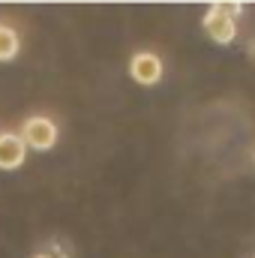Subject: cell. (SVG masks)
<instances>
[{"label":"cell","instance_id":"6da1fadb","mask_svg":"<svg viewBox=\"0 0 255 258\" xmlns=\"http://www.w3.org/2000/svg\"><path fill=\"white\" fill-rule=\"evenodd\" d=\"M240 6L237 3H216L210 6V12L204 15V30L213 42L219 45H228L234 36H237V24H234V12Z\"/></svg>","mask_w":255,"mask_h":258},{"label":"cell","instance_id":"7a4b0ae2","mask_svg":"<svg viewBox=\"0 0 255 258\" xmlns=\"http://www.w3.org/2000/svg\"><path fill=\"white\" fill-rule=\"evenodd\" d=\"M21 141L33 150H51L57 144V123L45 114H30L21 123Z\"/></svg>","mask_w":255,"mask_h":258},{"label":"cell","instance_id":"3957f363","mask_svg":"<svg viewBox=\"0 0 255 258\" xmlns=\"http://www.w3.org/2000/svg\"><path fill=\"white\" fill-rule=\"evenodd\" d=\"M27 159V147L18 132H0V171H15Z\"/></svg>","mask_w":255,"mask_h":258},{"label":"cell","instance_id":"277c9868","mask_svg":"<svg viewBox=\"0 0 255 258\" xmlns=\"http://www.w3.org/2000/svg\"><path fill=\"white\" fill-rule=\"evenodd\" d=\"M129 75L138 81V84H156L162 78V60L153 54V51H138L129 63Z\"/></svg>","mask_w":255,"mask_h":258},{"label":"cell","instance_id":"5b68a950","mask_svg":"<svg viewBox=\"0 0 255 258\" xmlns=\"http://www.w3.org/2000/svg\"><path fill=\"white\" fill-rule=\"evenodd\" d=\"M21 51V39H18V30L12 24H0V63L6 60H15Z\"/></svg>","mask_w":255,"mask_h":258},{"label":"cell","instance_id":"8992f818","mask_svg":"<svg viewBox=\"0 0 255 258\" xmlns=\"http://www.w3.org/2000/svg\"><path fill=\"white\" fill-rule=\"evenodd\" d=\"M36 258H51V255H36Z\"/></svg>","mask_w":255,"mask_h":258}]
</instances>
